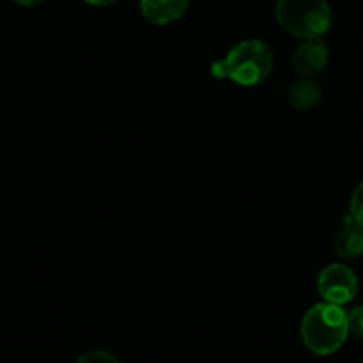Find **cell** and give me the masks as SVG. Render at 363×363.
<instances>
[{"mask_svg":"<svg viewBox=\"0 0 363 363\" xmlns=\"http://www.w3.org/2000/svg\"><path fill=\"white\" fill-rule=\"evenodd\" d=\"M349 335L347 312L331 303L313 305L301 323V337L306 347L319 356H330L345 344Z\"/></svg>","mask_w":363,"mask_h":363,"instance_id":"obj_1","label":"cell"},{"mask_svg":"<svg viewBox=\"0 0 363 363\" xmlns=\"http://www.w3.org/2000/svg\"><path fill=\"white\" fill-rule=\"evenodd\" d=\"M277 20L292 36L320 40L331 26V9L326 0H278Z\"/></svg>","mask_w":363,"mask_h":363,"instance_id":"obj_2","label":"cell"},{"mask_svg":"<svg viewBox=\"0 0 363 363\" xmlns=\"http://www.w3.org/2000/svg\"><path fill=\"white\" fill-rule=\"evenodd\" d=\"M274 57L264 41L246 40L235 45L225 59L226 79L244 87L258 86L271 73Z\"/></svg>","mask_w":363,"mask_h":363,"instance_id":"obj_3","label":"cell"},{"mask_svg":"<svg viewBox=\"0 0 363 363\" xmlns=\"http://www.w3.org/2000/svg\"><path fill=\"white\" fill-rule=\"evenodd\" d=\"M317 289L323 299L331 305H347L358 294V277L344 264H331L320 271Z\"/></svg>","mask_w":363,"mask_h":363,"instance_id":"obj_4","label":"cell"},{"mask_svg":"<svg viewBox=\"0 0 363 363\" xmlns=\"http://www.w3.org/2000/svg\"><path fill=\"white\" fill-rule=\"evenodd\" d=\"M328 65V47L320 40H306L292 55V66L296 73L305 79L319 75Z\"/></svg>","mask_w":363,"mask_h":363,"instance_id":"obj_5","label":"cell"},{"mask_svg":"<svg viewBox=\"0 0 363 363\" xmlns=\"http://www.w3.org/2000/svg\"><path fill=\"white\" fill-rule=\"evenodd\" d=\"M189 0H141V11L153 26H169L187 11Z\"/></svg>","mask_w":363,"mask_h":363,"instance_id":"obj_6","label":"cell"},{"mask_svg":"<svg viewBox=\"0 0 363 363\" xmlns=\"http://www.w3.org/2000/svg\"><path fill=\"white\" fill-rule=\"evenodd\" d=\"M335 251L345 260H354L363 255V228L352 221L351 216L345 219L344 228L335 239Z\"/></svg>","mask_w":363,"mask_h":363,"instance_id":"obj_7","label":"cell"},{"mask_svg":"<svg viewBox=\"0 0 363 363\" xmlns=\"http://www.w3.org/2000/svg\"><path fill=\"white\" fill-rule=\"evenodd\" d=\"M323 89L319 84L312 79H301L294 82L289 91L291 106L298 111H308L320 102Z\"/></svg>","mask_w":363,"mask_h":363,"instance_id":"obj_8","label":"cell"},{"mask_svg":"<svg viewBox=\"0 0 363 363\" xmlns=\"http://www.w3.org/2000/svg\"><path fill=\"white\" fill-rule=\"evenodd\" d=\"M349 216L356 225L363 228V182L354 189L351 196V207H349Z\"/></svg>","mask_w":363,"mask_h":363,"instance_id":"obj_9","label":"cell"},{"mask_svg":"<svg viewBox=\"0 0 363 363\" xmlns=\"http://www.w3.org/2000/svg\"><path fill=\"white\" fill-rule=\"evenodd\" d=\"M347 326L349 333L363 340V305L354 306L351 312H347Z\"/></svg>","mask_w":363,"mask_h":363,"instance_id":"obj_10","label":"cell"},{"mask_svg":"<svg viewBox=\"0 0 363 363\" xmlns=\"http://www.w3.org/2000/svg\"><path fill=\"white\" fill-rule=\"evenodd\" d=\"M79 363H120V362H118L116 356H113L111 352L95 349V351L84 352V354L79 358Z\"/></svg>","mask_w":363,"mask_h":363,"instance_id":"obj_11","label":"cell"},{"mask_svg":"<svg viewBox=\"0 0 363 363\" xmlns=\"http://www.w3.org/2000/svg\"><path fill=\"white\" fill-rule=\"evenodd\" d=\"M87 4L91 6H99V8H106V6H113L116 4L118 0H86Z\"/></svg>","mask_w":363,"mask_h":363,"instance_id":"obj_12","label":"cell"},{"mask_svg":"<svg viewBox=\"0 0 363 363\" xmlns=\"http://www.w3.org/2000/svg\"><path fill=\"white\" fill-rule=\"evenodd\" d=\"M13 2L20 6H36L40 4V2H43V0H13Z\"/></svg>","mask_w":363,"mask_h":363,"instance_id":"obj_13","label":"cell"}]
</instances>
